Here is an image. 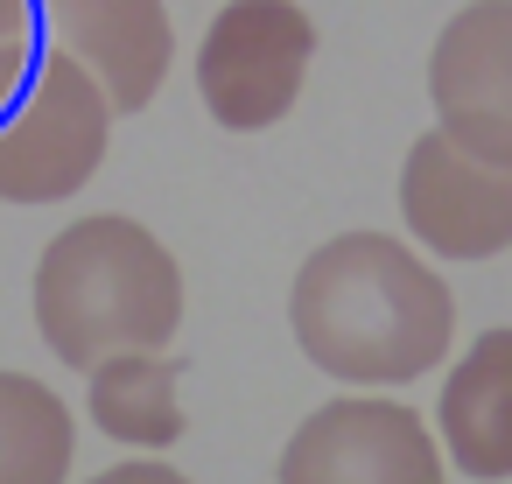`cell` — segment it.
<instances>
[{
	"instance_id": "1",
	"label": "cell",
	"mask_w": 512,
	"mask_h": 484,
	"mask_svg": "<svg viewBox=\"0 0 512 484\" xmlns=\"http://www.w3.org/2000/svg\"><path fill=\"white\" fill-rule=\"evenodd\" d=\"M288 330L302 358L358 393H393L428 379L456 344V295L435 260L393 232L323 239L288 288Z\"/></svg>"
},
{
	"instance_id": "2",
	"label": "cell",
	"mask_w": 512,
	"mask_h": 484,
	"mask_svg": "<svg viewBox=\"0 0 512 484\" xmlns=\"http://www.w3.org/2000/svg\"><path fill=\"white\" fill-rule=\"evenodd\" d=\"M29 309L50 358L92 372L120 351H169V337L183 330V267L141 218L99 211L43 246Z\"/></svg>"
},
{
	"instance_id": "3",
	"label": "cell",
	"mask_w": 512,
	"mask_h": 484,
	"mask_svg": "<svg viewBox=\"0 0 512 484\" xmlns=\"http://www.w3.org/2000/svg\"><path fill=\"white\" fill-rule=\"evenodd\" d=\"M113 99L106 85L50 50L22 92V106L0 120V204H64L78 197L113 148Z\"/></svg>"
},
{
	"instance_id": "4",
	"label": "cell",
	"mask_w": 512,
	"mask_h": 484,
	"mask_svg": "<svg viewBox=\"0 0 512 484\" xmlns=\"http://www.w3.org/2000/svg\"><path fill=\"white\" fill-rule=\"evenodd\" d=\"M316 57L302 0H225L197 43V99L225 134H267L295 113Z\"/></svg>"
},
{
	"instance_id": "5",
	"label": "cell",
	"mask_w": 512,
	"mask_h": 484,
	"mask_svg": "<svg viewBox=\"0 0 512 484\" xmlns=\"http://www.w3.org/2000/svg\"><path fill=\"white\" fill-rule=\"evenodd\" d=\"M442 435L393 393H337L288 435L274 484H442Z\"/></svg>"
},
{
	"instance_id": "6",
	"label": "cell",
	"mask_w": 512,
	"mask_h": 484,
	"mask_svg": "<svg viewBox=\"0 0 512 484\" xmlns=\"http://www.w3.org/2000/svg\"><path fill=\"white\" fill-rule=\"evenodd\" d=\"M400 225L435 260H498L512 246V169L428 127L400 162Z\"/></svg>"
},
{
	"instance_id": "7",
	"label": "cell",
	"mask_w": 512,
	"mask_h": 484,
	"mask_svg": "<svg viewBox=\"0 0 512 484\" xmlns=\"http://www.w3.org/2000/svg\"><path fill=\"white\" fill-rule=\"evenodd\" d=\"M428 106L449 141L512 169V0H463L428 50Z\"/></svg>"
},
{
	"instance_id": "8",
	"label": "cell",
	"mask_w": 512,
	"mask_h": 484,
	"mask_svg": "<svg viewBox=\"0 0 512 484\" xmlns=\"http://www.w3.org/2000/svg\"><path fill=\"white\" fill-rule=\"evenodd\" d=\"M43 8V29H50V50L78 57L113 113H141L169 64H176V29H169V8L162 0H36Z\"/></svg>"
},
{
	"instance_id": "9",
	"label": "cell",
	"mask_w": 512,
	"mask_h": 484,
	"mask_svg": "<svg viewBox=\"0 0 512 484\" xmlns=\"http://www.w3.org/2000/svg\"><path fill=\"white\" fill-rule=\"evenodd\" d=\"M435 435L463 477H477V484L512 477V330L505 323L470 337L456 351V365L442 372Z\"/></svg>"
},
{
	"instance_id": "10",
	"label": "cell",
	"mask_w": 512,
	"mask_h": 484,
	"mask_svg": "<svg viewBox=\"0 0 512 484\" xmlns=\"http://www.w3.org/2000/svg\"><path fill=\"white\" fill-rule=\"evenodd\" d=\"M85 414L120 449H176L183 442V372L169 351H120L85 372Z\"/></svg>"
},
{
	"instance_id": "11",
	"label": "cell",
	"mask_w": 512,
	"mask_h": 484,
	"mask_svg": "<svg viewBox=\"0 0 512 484\" xmlns=\"http://www.w3.org/2000/svg\"><path fill=\"white\" fill-rule=\"evenodd\" d=\"M78 421L36 372H0V484H71Z\"/></svg>"
},
{
	"instance_id": "12",
	"label": "cell",
	"mask_w": 512,
	"mask_h": 484,
	"mask_svg": "<svg viewBox=\"0 0 512 484\" xmlns=\"http://www.w3.org/2000/svg\"><path fill=\"white\" fill-rule=\"evenodd\" d=\"M43 64V8L36 0H0V120H8Z\"/></svg>"
},
{
	"instance_id": "13",
	"label": "cell",
	"mask_w": 512,
	"mask_h": 484,
	"mask_svg": "<svg viewBox=\"0 0 512 484\" xmlns=\"http://www.w3.org/2000/svg\"><path fill=\"white\" fill-rule=\"evenodd\" d=\"M85 484H190V477L176 463H162V456H127V463H113V470H99Z\"/></svg>"
}]
</instances>
